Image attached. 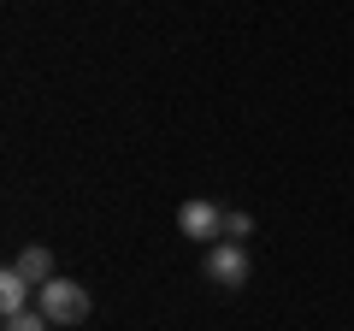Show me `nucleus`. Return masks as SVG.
<instances>
[{
	"mask_svg": "<svg viewBox=\"0 0 354 331\" xmlns=\"http://www.w3.org/2000/svg\"><path fill=\"white\" fill-rule=\"evenodd\" d=\"M36 307L53 325H83L88 319V290L77 278H48V284H36Z\"/></svg>",
	"mask_w": 354,
	"mask_h": 331,
	"instance_id": "f257e3e1",
	"label": "nucleus"
},
{
	"mask_svg": "<svg viewBox=\"0 0 354 331\" xmlns=\"http://www.w3.org/2000/svg\"><path fill=\"white\" fill-rule=\"evenodd\" d=\"M177 231H183V237H195V242H225V207L195 195V202L177 207Z\"/></svg>",
	"mask_w": 354,
	"mask_h": 331,
	"instance_id": "f03ea898",
	"label": "nucleus"
},
{
	"mask_svg": "<svg viewBox=\"0 0 354 331\" xmlns=\"http://www.w3.org/2000/svg\"><path fill=\"white\" fill-rule=\"evenodd\" d=\"M207 278L213 284H225V290H242L248 284V255H242V242H213L207 249Z\"/></svg>",
	"mask_w": 354,
	"mask_h": 331,
	"instance_id": "7ed1b4c3",
	"label": "nucleus"
},
{
	"mask_svg": "<svg viewBox=\"0 0 354 331\" xmlns=\"http://www.w3.org/2000/svg\"><path fill=\"white\" fill-rule=\"evenodd\" d=\"M24 307H30V278L18 267H6L0 272V314L12 319V314H24Z\"/></svg>",
	"mask_w": 354,
	"mask_h": 331,
	"instance_id": "20e7f679",
	"label": "nucleus"
},
{
	"mask_svg": "<svg viewBox=\"0 0 354 331\" xmlns=\"http://www.w3.org/2000/svg\"><path fill=\"white\" fill-rule=\"evenodd\" d=\"M12 267L24 272L30 284H48V278H53V255L41 249V242H30V249H18V260H12Z\"/></svg>",
	"mask_w": 354,
	"mask_h": 331,
	"instance_id": "39448f33",
	"label": "nucleus"
},
{
	"mask_svg": "<svg viewBox=\"0 0 354 331\" xmlns=\"http://www.w3.org/2000/svg\"><path fill=\"white\" fill-rule=\"evenodd\" d=\"M48 325H53V319L41 314V307H36V314L24 307V314H12V319H6V331H48Z\"/></svg>",
	"mask_w": 354,
	"mask_h": 331,
	"instance_id": "423d86ee",
	"label": "nucleus"
},
{
	"mask_svg": "<svg viewBox=\"0 0 354 331\" xmlns=\"http://www.w3.org/2000/svg\"><path fill=\"white\" fill-rule=\"evenodd\" d=\"M248 231H254V219H248V213H225V237H230V242H242Z\"/></svg>",
	"mask_w": 354,
	"mask_h": 331,
	"instance_id": "0eeeda50",
	"label": "nucleus"
}]
</instances>
